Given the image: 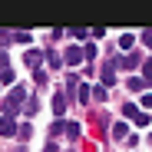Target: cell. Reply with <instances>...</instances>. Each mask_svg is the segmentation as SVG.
I'll return each instance as SVG.
<instances>
[{"label":"cell","mask_w":152,"mask_h":152,"mask_svg":"<svg viewBox=\"0 0 152 152\" xmlns=\"http://www.w3.org/2000/svg\"><path fill=\"white\" fill-rule=\"evenodd\" d=\"M20 103H27V89H23V86H13V89H10V96L0 103V109H4V116H7V119H13V116H17V109H20Z\"/></svg>","instance_id":"obj_1"},{"label":"cell","mask_w":152,"mask_h":152,"mask_svg":"<svg viewBox=\"0 0 152 152\" xmlns=\"http://www.w3.org/2000/svg\"><path fill=\"white\" fill-rule=\"evenodd\" d=\"M83 60H86V53H83L80 46H69L66 53H63V63H66V66H80Z\"/></svg>","instance_id":"obj_2"},{"label":"cell","mask_w":152,"mask_h":152,"mask_svg":"<svg viewBox=\"0 0 152 152\" xmlns=\"http://www.w3.org/2000/svg\"><path fill=\"white\" fill-rule=\"evenodd\" d=\"M0 136H17V126H13V119L0 116Z\"/></svg>","instance_id":"obj_3"},{"label":"cell","mask_w":152,"mask_h":152,"mask_svg":"<svg viewBox=\"0 0 152 152\" xmlns=\"http://www.w3.org/2000/svg\"><path fill=\"white\" fill-rule=\"evenodd\" d=\"M40 56H43V53H40V50H30V53H27V56H23V63H27L30 69H40Z\"/></svg>","instance_id":"obj_4"},{"label":"cell","mask_w":152,"mask_h":152,"mask_svg":"<svg viewBox=\"0 0 152 152\" xmlns=\"http://www.w3.org/2000/svg\"><path fill=\"white\" fill-rule=\"evenodd\" d=\"M103 83H106V86L116 83V66H113V63H103Z\"/></svg>","instance_id":"obj_5"},{"label":"cell","mask_w":152,"mask_h":152,"mask_svg":"<svg viewBox=\"0 0 152 152\" xmlns=\"http://www.w3.org/2000/svg\"><path fill=\"white\" fill-rule=\"evenodd\" d=\"M76 96H80V103H89V99H93V86H89V83H80Z\"/></svg>","instance_id":"obj_6"},{"label":"cell","mask_w":152,"mask_h":152,"mask_svg":"<svg viewBox=\"0 0 152 152\" xmlns=\"http://www.w3.org/2000/svg\"><path fill=\"white\" fill-rule=\"evenodd\" d=\"M53 113H56V116H63V113H66V96H63V93H56V96H53Z\"/></svg>","instance_id":"obj_7"},{"label":"cell","mask_w":152,"mask_h":152,"mask_svg":"<svg viewBox=\"0 0 152 152\" xmlns=\"http://www.w3.org/2000/svg\"><path fill=\"white\" fill-rule=\"evenodd\" d=\"M119 66H126V69H136V66H139V56L126 53V56H119Z\"/></svg>","instance_id":"obj_8"},{"label":"cell","mask_w":152,"mask_h":152,"mask_svg":"<svg viewBox=\"0 0 152 152\" xmlns=\"http://www.w3.org/2000/svg\"><path fill=\"white\" fill-rule=\"evenodd\" d=\"M122 116H126V119H132V122H136V119H139L142 113H139V106H132V103H126V106H122Z\"/></svg>","instance_id":"obj_9"},{"label":"cell","mask_w":152,"mask_h":152,"mask_svg":"<svg viewBox=\"0 0 152 152\" xmlns=\"http://www.w3.org/2000/svg\"><path fill=\"white\" fill-rule=\"evenodd\" d=\"M132 43H136L132 33H122V37H119V50H132Z\"/></svg>","instance_id":"obj_10"},{"label":"cell","mask_w":152,"mask_h":152,"mask_svg":"<svg viewBox=\"0 0 152 152\" xmlns=\"http://www.w3.org/2000/svg\"><path fill=\"white\" fill-rule=\"evenodd\" d=\"M113 136H116V139L129 136V126H126V122H116V126H113Z\"/></svg>","instance_id":"obj_11"},{"label":"cell","mask_w":152,"mask_h":152,"mask_svg":"<svg viewBox=\"0 0 152 152\" xmlns=\"http://www.w3.org/2000/svg\"><path fill=\"white\" fill-rule=\"evenodd\" d=\"M126 86H129V89H132V93H139V89H142V86H145V83H142V80H139V76H129V80H126Z\"/></svg>","instance_id":"obj_12"},{"label":"cell","mask_w":152,"mask_h":152,"mask_svg":"<svg viewBox=\"0 0 152 152\" xmlns=\"http://www.w3.org/2000/svg\"><path fill=\"white\" fill-rule=\"evenodd\" d=\"M66 136H69V139L80 136V122H66Z\"/></svg>","instance_id":"obj_13"},{"label":"cell","mask_w":152,"mask_h":152,"mask_svg":"<svg viewBox=\"0 0 152 152\" xmlns=\"http://www.w3.org/2000/svg\"><path fill=\"white\" fill-rule=\"evenodd\" d=\"M93 99H96V103H103V99H106V86H93Z\"/></svg>","instance_id":"obj_14"},{"label":"cell","mask_w":152,"mask_h":152,"mask_svg":"<svg viewBox=\"0 0 152 152\" xmlns=\"http://www.w3.org/2000/svg\"><path fill=\"white\" fill-rule=\"evenodd\" d=\"M46 56H50V66H53V69H56V66H63V56H60V53H53V50H50Z\"/></svg>","instance_id":"obj_15"},{"label":"cell","mask_w":152,"mask_h":152,"mask_svg":"<svg viewBox=\"0 0 152 152\" xmlns=\"http://www.w3.org/2000/svg\"><path fill=\"white\" fill-rule=\"evenodd\" d=\"M7 69H10V56L4 53V50H0V73H7Z\"/></svg>","instance_id":"obj_16"},{"label":"cell","mask_w":152,"mask_h":152,"mask_svg":"<svg viewBox=\"0 0 152 152\" xmlns=\"http://www.w3.org/2000/svg\"><path fill=\"white\" fill-rule=\"evenodd\" d=\"M40 109V103H37V99H27V109H23V113H27V116H33Z\"/></svg>","instance_id":"obj_17"},{"label":"cell","mask_w":152,"mask_h":152,"mask_svg":"<svg viewBox=\"0 0 152 152\" xmlns=\"http://www.w3.org/2000/svg\"><path fill=\"white\" fill-rule=\"evenodd\" d=\"M50 132H53V136H60V132H66V122H53V126H50Z\"/></svg>","instance_id":"obj_18"},{"label":"cell","mask_w":152,"mask_h":152,"mask_svg":"<svg viewBox=\"0 0 152 152\" xmlns=\"http://www.w3.org/2000/svg\"><path fill=\"white\" fill-rule=\"evenodd\" d=\"M10 37H13L17 43H30V33H23V30H20V33H10Z\"/></svg>","instance_id":"obj_19"},{"label":"cell","mask_w":152,"mask_h":152,"mask_svg":"<svg viewBox=\"0 0 152 152\" xmlns=\"http://www.w3.org/2000/svg\"><path fill=\"white\" fill-rule=\"evenodd\" d=\"M33 80H37V83L43 86V83H46V73H43V69H33Z\"/></svg>","instance_id":"obj_20"},{"label":"cell","mask_w":152,"mask_h":152,"mask_svg":"<svg viewBox=\"0 0 152 152\" xmlns=\"http://www.w3.org/2000/svg\"><path fill=\"white\" fill-rule=\"evenodd\" d=\"M142 73H145V76H152V56H149V60L142 63Z\"/></svg>","instance_id":"obj_21"},{"label":"cell","mask_w":152,"mask_h":152,"mask_svg":"<svg viewBox=\"0 0 152 152\" xmlns=\"http://www.w3.org/2000/svg\"><path fill=\"white\" fill-rule=\"evenodd\" d=\"M142 106H145V109H152V93H145V96H142Z\"/></svg>","instance_id":"obj_22"},{"label":"cell","mask_w":152,"mask_h":152,"mask_svg":"<svg viewBox=\"0 0 152 152\" xmlns=\"http://www.w3.org/2000/svg\"><path fill=\"white\" fill-rule=\"evenodd\" d=\"M142 43H145V46H149V50H152V33H149V30H145V33H142Z\"/></svg>","instance_id":"obj_23"}]
</instances>
